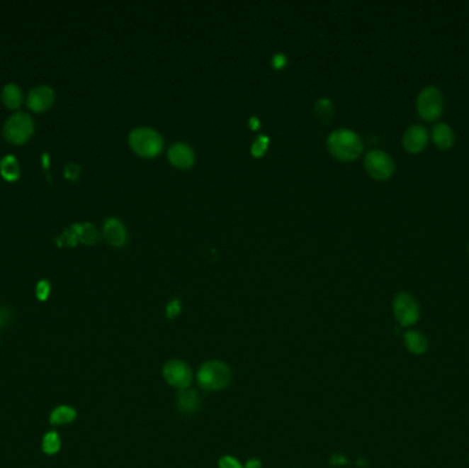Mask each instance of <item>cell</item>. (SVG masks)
<instances>
[{
  "instance_id": "1",
  "label": "cell",
  "mask_w": 469,
  "mask_h": 468,
  "mask_svg": "<svg viewBox=\"0 0 469 468\" xmlns=\"http://www.w3.org/2000/svg\"><path fill=\"white\" fill-rule=\"evenodd\" d=\"M328 149L334 157L341 161H353L360 157L363 152V140L351 129H337L334 130L327 140Z\"/></svg>"
},
{
  "instance_id": "2",
  "label": "cell",
  "mask_w": 469,
  "mask_h": 468,
  "mask_svg": "<svg viewBox=\"0 0 469 468\" xmlns=\"http://www.w3.org/2000/svg\"><path fill=\"white\" fill-rule=\"evenodd\" d=\"M231 377V368L225 362L213 360L199 367L198 383L203 390L218 391L230 384Z\"/></svg>"
},
{
  "instance_id": "3",
  "label": "cell",
  "mask_w": 469,
  "mask_h": 468,
  "mask_svg": "<svg viewBox=\"0 0 469 468\" xmlns=\"http://www.w3.org/2000/svg\"><path fill=\"white\" fill-rule=\"evenodd\" d=\"M129 146L142 157H155L161 152L164 140L161 135L149 127L135 128L129 133Z\"/></svg>"
},
{
  "instance_id": "4",
  "label": "cell",
  "mask_w": 469,
  "mask_h": 468,
  "mask_svg": "<svg viewBox=\"0 0 469 468\" xmlns=\"http://www.w3.org/2000/svg\"><path fill=\"white\" fill-rule=\"evenodd\" d=\"M417 113L424 121H436L443 113V95L439 88L429 85L417 96Z\"/></svg>"
},
{
  "instance_id": "5",
  "label": "cell",
  "mask_w": 469,
  "mask_h": 468,
  "mask_svg": "<svg viewBox=\"0 0 469 468\" xmlns=\"http://www.w3.org/2000/svg\"><path fill=\"white\" fill-rule=\"evenodd\" d=\"M35 124L29 114L26 113H16L6 121L3 133L4 138L14 145L25 143L33 135Z\"/></svg>"
},
{
  "instance_id": "6",
  "label": "cell",
  "mask_w": 469,
  "mask_h": 468,
  "mask_svg": "<svg viewBox=\"0 0 469 468\" xmlns=\"http://www.w3.org/2000/svg\"><path fill=\"white\" fill-rule=\"evenodd\" d=\"M365 169L376 180H387L395 170L394 160L383 150L369 151L365 157Z\"/></svg>"
},
{
  "instance_id": "7",
  "label": "cell",
  "mask_w": 469,
  "mask_h": 468,
  "mask_svg": "<svg viewBox=\"0 0 469 468\" xmlns=\"http://www.w3.org/2000/svg\"><path fill=\"white\" fill-rule=\"evenodd\" d=\"M392 309H394L395 318L404 327L413 325L420 319L419 303L409 293L397 294V297L394 298Z\"/></svg>"
},
{
  "instance_id": "8",
  "label": "cell",
  "mask_w": 469,
  "mask_h": 468,
  "mask_svg": "<svg viewBox=\"0 0 469 468\" xmlns=\"http://www.w3.org/2000/svg\"><path fill=\"white\" fill-rule=\"evenodd\" d=\"M165 381L179 390L188 389L192 382V371L187 362L171 360L164 365Z\"/></svg>"
},
{
  "instance_id": "9",
  "label": "cell",
  "mask_w": 469,
  "mask_h": 468,
  "mask_svg": "<svg viewBox=\"0 0 469 468\" xmlns=\"http://www.w3.org/2000/svg\"><path fill=\"white\" fill-rule=\"evenodd\" d=\"M55 92L48 85H38L28 95V107L36 113L45 111L54 105Z\"/></svg>"
},
{
  "instance_id": "10",
  "label": "cell",
  "mask_w": 469,
  "mask_h": 468,
  "mask_svg": "<svg viewBox=\"0 0 469 468\" xmlns=\"http://www.w3.org/2000/svg\"><path fill=\"white\" fill-rule=\"evenodd\" d=\"M428 145V132L422 126H410L402 136V146L410 154H419Z\"/></svg>"
},
{
  "instance_id": "11",
  "label": "cell",
  "mask_w": 469,
  "mask_h": 468,
  "mask_svg": "<svg viewBox=\"0 0 469 468\" xmlns=\"http://www.w3.org/2000/svg\"><path fill=\"white\" fill-rule=\"evenodd\" d=\"M168 157H169L171 165H174L176 168H180V169L190 168L193 164V160H195L193 150L186 143L171 145L169 152H168Z\"/></svg>"
},
{
  "instance_id": "12",
  "label": "cell",
  "mask_w": 469,
  "mask_h": 468,
  "mask_svg": "<svg viewBox=\"0 0 469 468\" xmlns=\"http://www.w3.org/2000/svg\"><path fill=\"white\" fill-rule=\"evenodd\" d=\"M103 235L113 246H123L127 242V230L124 224L114 217L107 218L103 224Z\"/></svg>"
},
{
  "instance_id": "13",
  "label": "cell",
  "mask_w": 469,
  "mask_h": 468,
  "mask_svg": "<svg viewBox=\"0 0 469 468\" xmlns=\"http://www.w3.org/2000/svg\"><path fill=\"white\" fill-rule=\"evenodd\" d=\"M432 142L438 149H451L456 142V133L453 128L445 123L436 124L432 129Z\"/></svg>"
},
{
  "instance_id": "14",
  "label": "cell",
  "mask_w": 469,
  "mask_h": 468,
  "mask_svg": "<svg viewBox=\"0 0 469 468\" xmlns=\"http://www.w3.org/2000/svg\"><path fill=\"white\" fill-rule=\"evenodd\" d=\"M77 419V411L72 405H58L55 406L48 416L50 425L60 427V425H66L73 423Z\"/></svg>"
},
{
  "instance_id": "15",
  "label": "cell",
  "mask_w": 469,
  "mask_h": 468,
  "mask_svg": "<svg viewBox=\"0 0 469 468\" xmlns=\"http://www.w3.org/2000/svg\"><path fill=\"white\" fill-rule=\"evenodd\" d=\"M177 406L183 413H193L199 409L200 406V400L196 391L193 390H180L177 394Z\"/></svg>"
},
{
  "instance_id": "16",
  "label": "cell",
  "mask_w": 469,
  "mask_h": 468,
  "mask_svg": "<svg viewBox=\"0 0 469 468\" xmlns=\"http://www.w3.org/2000/svg\"><path fill=\"white\" fill-rule=\"evenodd\" d=\"M0 174L7 182H16L20 179L21 168L14 155H6L0 160Z\"/></svg>"
},
{
  "instance_id": "17",
  "label": "cell",
  "mask_w": 469,
  "mask_h": 468,
  "mask_svg": "<svg viewBox=\"0 0 469 468\" xmlns=\"http://www.w3.org/2000/svg\"><path fill=\"white\" fill-rule=\"evenodd\" d=\"M404 340L406 349L413 355H423L428 349V340L420 331H407Z\"/></svg>"
},
{
  "instance_id": "18",
  "label": "cell",
  "mask_w": 469,
  "mask_h": 468,
  "mask_svg": "<svg viewBox=\"0 0 469 468\" xmlns=\"http://www.w3.org/2000/svg\"><path fill=\"white\" fill-rule=\"evenodd\" d=\"M1 102L4 104V106L9 107V108H18L21 106L22 104V91L21 88L14 83H9V84L4 85L3 89H1Z\"/></svg>"
},
{
  "instance_id": "19",
  "label": "cell",
  "mask_w": 469,
  "mask_h": 468,
  "mask_svg": "<svg viewBox=\"0 0 469 468\" xmlns=\"http://www.w3.org/2000/svg\"><path fill=\"white\" fill-rule=\"evenodd\" d=\"M61 447H62V438L58 431L52 430L44 434L42 438V450L47 456H54L60 453Z\"/></svg>"
},
{
  "instance_id": "20",
  "label": "cell",
  "mask_w": 469,
  "mask_h": 468,
  "mask_svg": "<svg viewBox=\"0 0 469 468\" xmlns=\"http://www.w3.org/2000/svg\"><path fill=\"white\" fill-rule=\"evenodd\" d=\"M72 228L76 231V234L79 236V240L83 242V243H86V245H92L98 239L96 228L92 224H89V223L73 224Z\"/></svg>"
},
{
  "instance_id": "21",
  "label": "cell",
  "mask_w": 469,
  "mask_h": 468,
  "mask_svg": "<svg viewBox=\"0 0 469 468\" xmlns=\"http://www.w3.org/2000/svg\"><path fill=\"white\" fill-rule=\"evenodd\" d=\"M315 114L322 120V121H328L332 114H334V105L329 99L327 98H322V99H319L315 105Z\"/></svg>"
},
{
  "instance_id": "22",
  "label": "cell",
  "mask_w": 469,
  "mask_h": 468,
  "mask_svg": "<svg viewBox=\"0 0 469 468\" xmlns=\"http://www.w3.org/2000/svg\"><path fill=\"white\" fill-rule=\"evenodd\" d=\"M55 242L58 246H76L79 242V236L73 228H69V230H64L58 238H55Z\"/></svg>"
},
{
  "instance_id": "23",
  "label": "cell",
  "mask_w": 469,
  "mask_h": 468,
  "mask_svg": "<svg viewBox=\"0 0 469 468\" xmlns=\"http://www.w3.org/2000/svg\"><path fill=\"white\" fill-rule=\"evenodd\" d=\"M50 293H51V284L48 280L45 279H42L38 282L36 284V297L39 301H47L48 297H50Z\"/></svg>"
},
{
  "instance_id": "24",
  "label": "cell",
  "mask_w": 469,
  "mask_h": 468,
  "mask_svg": "<svg viewBox=\"0 0 469 468\" xmlns=\"http://www.w3.org/2000/svg\"><path fill=\"white\" fill-rule=\"evenodd\" d=\"M13 321V312L7 306H0V330L9 327Z\"/></svg>"
},
{
  "instance_id": "25",
  "label": "cell",
  "mask_w": 469,
  "mask_h": 468,
  "mask_svg": "<svg viewBox=\"0 0 469 468\" xmlns=\"http://www.w3.org/2000/svg\"><path fill=\"white\" fill-rule=\"evenodd\" d=\"M80 170H81V168H80L77 164H72V162H70V164H67V165L64 167V177L69 179V180H76V179H79Z\"/></svg>"
},
{
  "instance_id": "26",
  "label": "cell",
  "mask_w": 469,
  "mask_h": 468,
  "mask_svg": "<svg viewBox=\"0 0 469 468\" xmlns=\"http://www.w3.org/2000/svg\"><path fill=\"white\" fill-rule=\"evenodd\" d=\"M268 142H269V139L266 136H259L253 145V149H252L253 150V154L254 155H262L264 151L268 147Z\"/></svg>"
},
{
  "instance_id": "27",
  "label": "cell",
  "mask_w": 469,
  "mask_h": 468,
  "mask_svg": "<svg viewBox=\"0 0 469 468\" xmlns=\"http://www.w3.org/2000/svg\"><path fill=\"white\" fill-rule=\"evenodd\" d=\"M220 468H243L242 464L231 456H222L218 462Z\"/></svg>"
},
{
  "instance_id": "28",
  "label": "cell",
  "mask_w": 469,
  "mask_h": 468,
  "mask_svg": "<svg viewBox=\"0 0 469 468\" xmlns=\"http://www.w3.org/2000/svg\"><path fill=\"white\" fill-rule=\"evenodd\" d=\"M180 303H179V301H171V303L168 305V316L169 318H174L176 315H179L180 313Z\"/></svg>"
},
{
  "instance_id": "29",
  "label": "cell",
  "mask_w": 469,
  "mask_h": 468,
  "mask_svg": "<svg viewBox=\"0 0 469 468\" xmlns=\"http://www.w3.org/2000/svg\"><path fill=\"white\" fill-rule=\"evenodd\" d=\"M346 463H347V460L344 459L343 455H332V457H331V464H334V466H341V464H346Z\"/></svg>"
},
{
  "instance_id": "30",
  "label": "cell",
  "mask_w": 469,
  "mask_h": 468,
  "mask_svg": "<svg viewBox=\"0 0 469 468\" xmlns=\"http://www.w3.org/2000/svg\"><path fill=\"white\" fill-rule=\"evenodd\" d=\"M286 62H287V60H286V57H284L283 54H276V55H275V58H273V65H275L276 67H283V66L286 65Z\"/></svg>"
},
{
  "instance_id": "31",
  "label": "cell",
  "mask_w": 469,
  "mask_h": 468,
  "mask_svg": "<svg viewBox=\"0 0 469 468\" xmlns=\"http://www.w3.org/2000/svg\"><path fill=\"white\" fill-rule=\"evenodd\" d=\"M42 164H43L44 169H48L50 167V155L47 152H44L42 155Z\"/></svg>"
},
{
  "instance_id": "32",
  "label": "cell",
  "mask_w": 469,
  "mask_h": 468,
  "mask_svg": "<svg viewBox=\"0 0 469 468\" xmlns=\"http://www.w3.org/2000/svg\"><path fill=\"white\" fill-rule=\"evenodd\" d=\"M246 468H261V462L256 460V459H253L246 464Z\"/></svg>"
},
{
  "instance_id": "33",
  "label": "cell",
  "mask_w": 469,
  "mask_h": 468,
  "mask_svg": "<svg viewBox=\"0 0 469 468\" xmlns=\"http://www.w3.org/2000/svg\"><path fill=\"white\" fill-rule=\"evenodd\" d=\"M468 253H469V246H468Z\"/></svg>"
}]
</instances>
